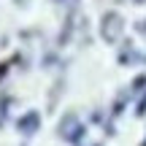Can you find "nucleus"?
I'll return each instance as SVG.
<instances>
[{
    "label": "nucleus",
    "instance_id": "nucleus-1",
    "mask_svg": "<svg viewBox=\"0 0 146 146\" xmlns=\"http://www.w3.org/2000/svg\"><path fill=\"white\" fill-rule=\"evenodd\" d=\"M122 30H125L122 16L116 14V11H108V14L103 16V25H100V35H103L108 43H116V41H119V35H122Z\"/></svg>",
    "mask_w": 146,
    "mask_h": 146
},
{
    "label": "nucleus",
    "instance_id": "nucleus-2",
    "mask_svg": "<svg viewBox=\"0 0 146 146\" xmlns=\"http://www.w3.org/2000/svg\"><path fill=\"white\" fill-rule=\"evenodd\" d=\"M16 127H19V133H25V135H33V133L41 127V116H38L35 111H27L25 116H19Z\"/></svg>",
    "mask_w": 146,
    "mask_h": 146
},
{
    "label": "nucleus",
    "instance_id": "nucleus-3",
    "mask_svg": "<svg viewBox=\"0 0 146 146\" xmlns=\"http://www.w3.org/2000/svg\"><path fill=\"white\" fill-rule=\"evenodd\" d=\"M143 87H146V76H138L135 81H133V89H135V92H141Z\"/></svg>",
    "mask_w": 146,
    "mask_h": 146
},
{
    "label": "nucleus",
    "instance_id": "nucleus-4",
    "mask_svg": "<svg viewBox=\"0 0 146 146\" xmlns=\"http://www.w3.org/2000/svg\"><path fill=\"white\" fill-rule=\"evenodd\" d=\"M135 114H138V116H143V114H146V95L141 98V103H138V108H135Z\"/></svg>",
    "mask_w": 146,
    "mask_h": 146
},
{
    "label": "nucleus",
    "instance_id": "nucleus-5",
    "mask_svg": "<svg viewBox=\"0 0 146 146\" xmlns=\"http://www.w3.org/2000/svg\"><path fill=\"white\" fill-rule=\"evenodd\" d=\"M5 70H8V62H3V65H0V78L5 76Z\"/></svg>",
    "mask_w": 146,
    "mask_h": 146
},
{
    "label": "nucleus",
    "instance_id": "nucleus-6",
    "mask_svg": "<svg viewBox=\"0 0 146 146\" xmlns=\"http://www.w3.org/2000/svg\"><path fill=\"white\" fill-rule=\"evenodd\" d=\"M141 30H143V33H146V25H141Z\"/></svg>",
    "mask_w": 146,
    "mask_h": 146
},
{
    "label": "nucleus",
    "instance_id": "nucleus-7",
    "mask_svg": "<svg viewBox=\"0 0 146 146\" xmlns=\"http://www.w3.org/2000/svg\"><path fill=\"white\" fill-rule=\"evenodd\" d=\"M141 146H146V138H143V141H141Z\"/></svg>",
    "mask_w": 146,
    "mask_h": 146
},
{
    "label": "nucleus",
    "instance_id": "nucleus-8",
    "mask_svg": "<svg viewBox=\"0 0 146 146\" xmlns=\"http://www.w3.org/2000/svg\"><path fill=\"white\" fill-rule=\"evenodd\" d=\"M135 3H143V0H135Z\"/></svg>",
    "mask_w": 146,
    "mask_h": 146
}]
</instances>
